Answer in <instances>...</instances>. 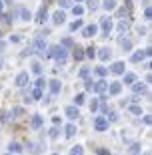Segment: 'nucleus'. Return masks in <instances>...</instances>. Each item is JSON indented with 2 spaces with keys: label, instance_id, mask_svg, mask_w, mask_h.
Listing matches in <instances>:
<instances>
[{
  "label": "nucleus",
  "instance_id": "obj_1",
  "mask_svg": "<svg viewBox=\"0 0 152 155\" xmlns=\"http://www.w3.org/2000/svg\"><path fill=\"white\" fill-rule=\"evenodd\" d=\"M46 57L48 58H56L58 64H64L66 58H68V52H66V48H62L60 45H54V46H50V48L46 51Z\"/></svg>",
  "mask_w": 152,
  "mask_h": 155
},
{
  "label": "nucleus",
  "instance_id": "obj_2",
  "mask_svg": "<svg viewBox=\"0 0 152 155\" xmlns=\"http://www.w3.org/2000/svg\"><path fill=\"white\" fill-rule=\"evenodd\" d=\"M30 46H32L34 52H38L40 57L46 58V51H48V48H46V42H44V38H42V36H34V40L30 42Z\"/></svg>",
  "mask_w": 152,
  "mask_h": 155
},
{
  "label": "nucleus",
  "instance_id": "obj_3",
  "mask_svg": "<svg viewBox=\"0 0 152 155\" xmlns=\"http://www.w3.org/2000/svg\"><path fill=\"white\" fill-rule=\"evenodd\" d=\"M100 26H102V35L108 36V35H110V30H112V20H110L108 16L100 18Z\"/></svg>",
  "mask_w": 152,
  "mask_h": 155
},
{
  "label": "nucleus",
  "instance_id": "obj_4",
  "mask_svg": "<svg viewBox=\"0 0 152 155\" xmlns=\"http://www.w3.org/2000/svg\"><path fill=\"white\" fill-rule=\"evenodd\" d=\"M146 57H150V48H146V51H136L132 57H130V61L132 63H140V61H144Z\"/></svg>",
  "mask_w": 152,
  "mask_h": 155
},
{
  "label": "nucleus",
  "instance_id": "obj_5",
  "mask_svg": "<svg viewBox=\"0 0 152 155\" xmlns=\"http://www.w3.org/2000/svg\"><path fill=\"white\" fill-rule=\"evenodd\" d=\"M94 129H96V131H106V129H108L106 117H96V119H94Z\"/></svg>",
  "mask_w": 152,
  "mask_h": 155
},
{
  "label": "nucleus",
  "instance_id": "obj_6",
  "mask_svg": "<svg viewBox=\"0 0 152 155\" xmlns=\"http://www.w3.org/2000/svg\"><path fill=\"white\" fill-rule=\"evenodd\" d=\"M106 89H108V83L104 79L92 83V91H94V93H106Z\"/></svg>",
  "mask_w": 152,
  "mask_h": 155
},
{
  "label": "nucleus",
  "instance_id": "obj_7",
  "mask_svg": "<svg viewBox=\"0 0 152 155\" xmlns=\"http://www.w3.org/2000/svg\"><path fill=\"white\" fill-rule=\"evenodd\" d=\"M46 18H48V10H46V6H40L38 12H36V22H46Z\"/></svg>",
  "mask_w": 152,
  "mask_h": 155
},
{
  "label": "nucleus",
  "instance_id": "obj_8",
  "mask_svg": "<svg viewBox=\"0 0 152 155\" xmlns=\"http://www.w3.org/2000/svg\"><path fill=\"white\" fill-rule=\"evenodd\" d=\"M132 91H134V95L138 97V95H144V93L148 91V87L144 85V83H132Z\"/></svg>",
  "mask_w": 152,
  "mask_h": 155
},
{
  "label": "nucleus",
  "instance_id": "obj_9",
  "mask_svg": "<svg viewBox=\"0 0 152 155\" xmlns=\"http://www.w3.org/2000/svg\"><path fill=\"white\" fill-rule=\"evenodd\" d=\"M64 115H66L68 119H78L80 111H78V107H66V109H64Z\"/></svg>",
  "mask_w": 152,
  "mask_h": 155
},
{
  "label": "nucleus",
  "instance_id": "obj_10",
  "mask_svg": "<svg viewBox=\"0 0 152 155\" xmlns=\"http://www.w3.org/2000/svg\"><path fill=\"white\" fill-rule=\"evenodd\" d=\"M96 32H98V26H96V24H88V26L82 30V36L90 38V36H96Z\"/></svg>",
  "mask_w": 152,
  "mask_h": 155
},
{
  "label": "nucleus",
  "instance_id": "obj_11",
  "mask_svg": "<svg viewBox=\"0 0 152 155\" xmlns=\"http://www.w3.org/2000/svg\"><path fill=\"white\" fill-rule=\"evenodd\" d=\"M14 85L20 87V89H22V87H26V85H28V75H26V73H20V75L16 77V81H14Z\"/></svg>",
  "mask_w": 152,
  "mask_h": 155
},
{
  "label": "nucleus",
  "instance_id": "obj_12",
  "mask_svg": "<svg viewBox=\"0 0 152 155\" xmlns=\"http://www.w3.org/2000/svg\"><path fill=\"white\" fill-rule=\"evenodd\" d=\"M52 20H54V24H64V20H66L64 10H56L54 14H52Z\"/></svg>",
  "mask_w": 152,
  "mask_h": 155
},
{
  "label": "nucleus",
  "instance_id": "obj_13",
  "mask_svg": "<svg viewBox=\"0 0 152 155\" xmlns=\"http://www.w3.org/2000/svg\"><path fill=\"white\" fill-rule=\"evenodd\" d=\"M110 57H112V51H110L108 46H102L100 51H98V58H100V61H108Z\"/></svg>",
  "mask_w": 152,
  "mask_h": 155
},
{
  "label": "nucleus",
  "instance_id": "obj_14",
  "mask_svg": "<svg viewBox=\"0 0 152 155\" xmlns=\"http://www.w3.org/2000/svg\"><path fill=\"white\" fill-rule=\"evenodd\" d=\"M48 85H50V93H52V95H58V93H60V89H62L60 81H56V79H52Z\"/></svg>",
  "mask_w": 152,
  "mask_h": 155
},
{
  "label": "nucleus",
  "instance_id": "obj_15",
  "mask_svg": "<svg viewBox=\"0 0 152 155\" xmlns=\"http://www.w3.org/2000/svg\"><path fill=\"white\" fill-rule=\"evenodd\" d=\"M110 71H112V75H124V63H114L112 67H110Z\"/></svg>",
  "mask_w": 152,
  "mask_h": 155
},
{
  "label": "nucleus",
  "instance_id": "obj_16",
  "mask_svg": "<svg viewBox=\"0 0 152 155\" xmlns=\"http://www.w3.org/2000/svg\"><path fill=\"white\" fill-rule=\"evenodd\" d=\"M110 95H120V91H122V85L120 83H110V87L106 89Z\"/></svg>",
  "mask_w": 152,
  "mask_h": 155
},
{
  "label": "nucleus",
  "instance_id": "obj_17",
  "mask_svg": "<svg viewBox=\"0 0 152 155\" xmlns=\"http://www.w3.org/2000/svg\"><path fill=\"white\" fill-rule=\"evenodd\" d=\"M128 28H130V18H124V20L118 22V32H120V35H124Z\"/></svg>",
  "mask_w": 152,
  "mask_h": 155
},
{
  "label": "nucleus",
  "instance_id": "obj_18",
  "mask_svg": "<svg viewBox=\"0 0 152 155\" xmlns=\"http://www.w3.org/2000/svg\"><path fill=\"white\" fill-rule=\"evenodd\" d=\"M30 127H32V129H40V127H42V117H40V115H32V119H30Z\"/></svg>",
  "mask_w": 152,
  "mask_h": 155
},
{
  "label": "nucleus",
  "instance_id": "obj_19",
  "mask_svg": "<svg viewBox=\"0 0 152 155\" xmlns=\"http://www.w3.org/2000/svg\"><path fill=\"white\" fill-rule=\"evenodd\" d=\"M64 133H66V137H74V135H76V127H74L72 123H68V125L64 127Z\"/></svg>",
  "mask_w": 152,
  "mask_h": 155
},
{
  "label": "nucleus",
  "instance_id": "obj_20",
  "mask_svg": "<svg viewBox=\"0 0 152 155\" xmlns=\"http://www.w3.org/2000/svg\"><path fill=\"white\" fill-rule=\"evenodd\" d=\"M8 149H10V151H12V155H14V153H20V151H22V145H20V143H16V141H10Z\"/></svg>",
  "mask_w": 152,
  "mask_h": 155
},
{
  "label": "nucleus",
  "instance_id": "obj_21",
  "mask_svg": "<svg viewBox=\"0 0 152 155\" xmlns=\"http://www.w3.org/2000/svg\"><path fill=\"white\" fill-rule=\"evenodd\" d=\"M132 83H136V77L132 73H124V85H132Z\"/></svg>",
  "mask_w": 152,
  "mask_h": 155
},
{
  "label": "nucleus",
  "instance_id": "obj_22",
  "mask_svg": "<svg viewBox=\"0 0 152 155\" xmlns=\"http://www.w3.org/2000/svg\"><path fill=\"white\" fill-rule=\"evenodd\" d=\"M120 46H122L124 51H130V48H132V40L130 38H120Z\"/></svg>",
  "mask_w": 152,
  "mask_h": 155
},
{
  "label": "nucleus",
  "instance_id": "obj_23",
  "mask_svg": "<svg viewBox=\"0 0 152 155\" xmlns=\"http://www.w3.org/2000/svg\"><path fill=\"white\" fill-rule=\"evenodd\" d=\"M70 155H84V147L82 145H74L70 149Z\"/></svg>",
  "mask_w": 152,
  "mask_h": 155
},
{
  "label": "nucleus",
  "instance_id": "obj_24",
  "mask_svg": "<svg viewBox=\"0 0 152 155\" xmlns=\"http://www.w3.org/2000/svg\"><path fill=\"white\" fill-rule=\"evenodd\" d=\"M138 153H140V145L132 143V145H130V149H128V155H138Z\"/></svg>",
  "mask_w": 152,
  "mask_h": 155
},
{
  "label": "nucleus",
  "instance_id": "obj_25",
  "mask_svg": "<svg viewBox=\"0 0 152 155\" xmlns=\"http://www.w3.org/2000/svg\"><path fill=\"white\" fill-rule=\"evenodd\" d=\"M74 58H76V61H82V58H84V51H82L80 46L74 48Z\"/></svg>",
  "mask_w": 152,
  "mask_h": 155
},
{
  "label": "nucleus",
  "instance_id": "obj_26",
  "mask_svg": "<svg viewBox=\"0 0 152 155\" xmlns=\"http://www.w3.org/2000/svg\"><path fill=\"white\" fill-rule=\"evenodd\" d=\"M104 8H106V10H114V8H116V0H104Z\"/></svg>",
  "mask_w": 152,
  "mask_h": 155
},
{
  "label": "nucleus",
  "instance_id": "obj_27",
  "mask_svg": "<svg viewBox=\"0 0 152 155\" xmlns=\"http://www.w3.org/2000/svg\"><path fill=\"white\" fill-rule=\"evenodd\" d=\"M0 18H2V22L10 24L12 22V12H2V14H0Z\"/></svg>",
  "mask_w": 152,
  "mask_h": 155
},
{
  "label": "nucleus",
  "instance_id": "obj_28",
  "mask_svg": "<svg viewBox=\"0 0 152 155\" xmlns=\"http://www.w3.org/2000/svg\"><path fill=\"white\" fill-rule=\"evenodd\" d=\"M96 75L100 77V79H104V77L108 75V69L106 67H96Z\"/></svg>",
  "mask_w": 152,
  "mask_h": 155
},
{
  "label": "nucleus",
  "instance_id": "obj_29",
  "mask_svg": "<svg viewBox=\"0 0 152 155\" xmlns=\"http://www.w3.org/2000/svg\"><path fill=\"white\" fill-rule=\"evenodd\" d=\"M98 109H100V99H92V103H90V111H92V113H96Z\"/></svg>",
  "mask_w": 152,
  "mask_h": 155
},
{
  "label": "nucleus",
  "instance_id": "obj_30",
  "mask_svg": "<svg viewBox=\"0 0 152 155\" xmlns=\"http://www.w3.org/2000/svg\"><path fill=\"white\" fill-rule=\"evenodd\" d=\"M30 99H34V101H38V99H42V91H40V89H34V91L30 93Z\"/></svg>",
  "mask_w": 152,
  "mask_h": 155
},
{
  "label": "nucleus",
  "instance_id": "obj_31",
  "mask_svg": "<svg viewBox=\"0 0 152 155\" xmlns=\"http://www.w3.org/2000/svg\"><path fill=\"white\" fill-rule=\"evenodd\" d=\"M74 107H80V105L84 103V95H82V93H78V95H76V97H74Z\"/></svg>",
  "mask_w": 152,
  "mask_h": 155
},
{
  "label": "nucleus",
  "instance_id": "obj_32",
  "mask_svg": "<svg viewBox=\"0 0 152 155\" xmlns=\"http://www.w3.org/2000/svg\"><path fill=\"white\" fill-rule=\"evenodd\" d=\"M128 109H130V113H134V115H142V107H138V105H130Z\"/></svg>",
  "mask_w": 152,
  "mask_h": 155
},
{
  "label": "nucleus",
  "instance_id": "obj_33",
  "mask_svg": "<svg viewBox=\"0 0 152 155\" xmlns=\"http://www.w3.org/2000/svg\"><path fill=\"white\" fill-rule=\"evenodd\" d=\"M88 75H90V69H88V67L80 69V73H78V77H80V79H88Z\"/></svg>",
  "mask_w": 152,
  "mask_h": 155
},
{
  "label": "nucleus",
  "instance_id": "obj_34",
  "mask_svg": "<svg viewBox=\"0 0 152 155\" xmlns=\"http://www.w3.org/2000/svg\"><path fill=\"white\" fill-rule=\"evenodd\" d=\"M106 121H108V123H110V121H118V113H116V111H108Z\"/></svg>",
  "mask_w": 152,
  "mask_h": 155
},
{
  "label": "nucleus",
  "instance_id": "obj_35",
  "mask_svg": "<svg viewBox=\"0 0 152 155\" xmlns=\"http://www.w3.org/2000/svg\"><path fill=\"white\" fill-rule=\"evenodd\" d=\"M62 48H66V46H74V40L72 38H70V36H66V38H64V40H62Z\"/></svg>",
  "mask_w": 152,
  "mask_h": 155
},
{
  "label": "nucleus",
  "instance_id": "obj_36",
  "mask_svg": "<svg viewBox=\"0 0 152 155\" xmlns=\"http://www.w3.org/2000/svg\"><path fill=\"white\" fill-rule=\"evenodd\" d=\"M58 133H60V131H58V127H52L50 131H48V137H50V139H56Z\"/></svg>",
  "mask_w": 152,
  "mask_h": 155
},
{
  "label": "nucleus",
  "instance_id": "obj_37",
  "mask_svg": "<svg viewBox=\"0 0 152 155\" xmlns=\"http://www.w3.org/2000/svg\"><path fill=\"white\" fill-rule=\"evenodd\" d=\"M70 2H72V0H58V4H60V10H62V8H70V6H72Z\"/></svg>",
  "mask_w": 152,
  "mask_h": 155
},
{
  "label": "nucleus",
  "instance_id": "obj_38",
  "mask_svg": "<svg viewBox=\"0 0 152 155\" xmlns=\"http://www.w3.org/2000/svg\"><path fill=\"white\" fill-rule=\"evenodd\" d=\"M80 26H82V20H80V18H78V20H74V22L70 24V30H78Z\"/></svg>",
  "mask_w": 152,
  "mask_h": 155
},
{
  "label": "nucleus",
  "instance_id": "obj_39",
  "mask_svg": "<svg viewBox=\"0 0 152 155\" xmlns=\"http://www.w3.org/2000/svg\"><path fill=\"white\" fill-rule=\"evenodd\" d=\"M32 73L34 75H40V73H42V67H40L38 63H32Z\"/></svg>",
  "mask_w": 152,
  "mask_h": 155
},
{
  "label": "nucleus",
  "instance_id": "obj_40",
  "mask_svg": "<svg viewBox=\"0 0 152 155\" xmlns=\"http://www.w3.org/2000/svg\"><path fill=\"white\" fill-rule=\"evenodd\" d=\"M72 12L76 14V16H82V14H84V8H82V6H74Z\"/></svg>",
  "mask_w": 152,
  "mask_h": 155
},
{
  "label": "nucleus",
  "instance_id": "obj_41",
  "mask_svg": "<svg viewBox=\"0 0 152 155\" xmlns=\"http://www.w3.org/2000/svg\"><path fill=\"white\" fill-rule=\"evenodd\" d=\"M22 113H24V111H22V107H14V109L10 111V115H12V117H14V115L18 117V115H22Z\"/></svg>",
  "mask_w": 152,
  "mask_h": 155
},
{
  "label": "nucleus",
  "instance_id": "obj_42",
  "mask_svg": "<svg viewBox=\"0 0 152 155\" xmlns=\"http://www.w3.org/2000/svg\"><path fill=\"white\" fill-rule=\"evenodd\" d=\"M86 2H88V8H90V10H96V8H98V0H86Z\"/></svg>",
  "mask_w": 152,
  "mask_h": 155
},
{
  "label": "nucleus",
  "instance_id": "obj_43",
  "mask_svg": "<svg viewBox=\"0 0 152 155\" xmlns=\"http://www.w3.org/2000/svg\"><path fill=\"white\" fill-rule=\"evenodd\" d=\"M30 54H34V51H32V46H26V48H24V51H22V57H30Z\"/></svg>",
  "mask_w": 152,
  "mask_h": 155
},
{
  "label": "nucleus",
  "instance_id": "obj_44",
  "mask_svg": "<svg viewBox=\"0 0 152 155\" xmlns=\"http://www.w3.org/2000/svg\"><path fill=\"white\" fill-rule=\"evenodd\" d=\"M20 14H22V20H30V12L26 8H20Z\"/></svg>",
  "mask_w": 152,
  "mask_h": 155
},
{
  "label": "nucleus",
  "instance_id": "obj_45",
  "mask_svg": "<svg viewBox=\"0 0 152 155\" xmlns=\"http://www.w3.org/2000/svg\"><path fill=\"white\" fill-rule=\"evenodd\" d=\"M44 85H46V81L42 79V77H40V79L36 81V89H40V91H42V89H44Z\"/></svg>",
  "mask_w": 152,
  "mask_h": 155
},
{
  "label": "nucleus",
  "instance_id": "obj_46",
  "mask_svg": "<svg viewBox=\"0 0 152 155\" xmlns=\"http://www.w3.org/2000/svg\"><path fill=\"white\" fill-rule=\"evenodd\" d=\"M94 54H96L94 46H90V48H88V51H86V54H84V57H88V58H94Z\"/></svg>",
  "mask_w": 152,
  "mask_h": 155
},
{
  "label": "nucleus",
  "instance_id": "obj_47",
  "mask_svg": "<svg viewBox=\"0 0 152 155\" xmlns=\"http://www.w3.org/2000/svg\"><path fill=\"white\" fill-rule=\"evenodd\" d=\"M150 16H152V12H150V6H146V10H144V18H146V20H150Z\"/></svg>",
  "mask_w": 152,
  "mask_h": 155
},
{
  "label": "nucleus",
  "instance_id": "obj_48",
  "mask_svg": "<svg viewBox=\"0 0 152 155\" xmlns=\"http://www.w3.org/2000/svg\"><path fill=\"white\" fill-rule=\"evenodd\" d=\"M10 42H20V36H18V35H12L10 36Z\"/></svg>",
  "mask_w": 152,
  "mask_h": 155
},
{
  "label": "nucleus",
  "instance_id": "obj_49",
  "mask_svg": "<svg viewBox=\"0 0 152 155\" xmlns=\"http://www.w3.org/2000/svg\"><path fill=\"white\" fill-rule=\"evenodd\" d=\"M96 153H98V155H110V151H106V149H102V147H100V149L96 151Z\"/></svg>",
  "mask_w": 152,
  "mask_h": 155
},
{
  "label": "nucleus",
  "instance_id": "obj_50",
  "mask_svg": "<svg viewBox=\"0 0 152 155\" xmlns=\"http://www.w3.org/2000/svg\"><path fill=\"white\" fill-rule=\"evenodd\" d=\"M86 89H88V91H92V81L90 79H86Z\"/></svg>",
  "mask_w": 152,
  "mask_h": 155
},
{
  "label": "nucleus",
  "instance_id": "obj_51",
  "mask_svg": "<svg viewBox=\"0 0 152 155\" xmlns=\"http://www.w3.org/2000/svg\"><path fill=\"white\" fill-rule=\"evenodd\" d=\"M8 119H10V113H6V111H4V113H2V121H8Z\"/></svg>",
  "mask_w": 152,
  "mask_h": 155
},
{
  "label": "nucleus",
  "instance_id": "obj_52",
  "mask_svg": "<svg viewBox=\"0 0 152 155\" xmlns=\"http://www.w3.org/2000/svg\"><path fill=\"white\" fill-rule=\"evenodd\" d=\"M6 48V42H2V40H0V51H4Z\"/></svg>",
  "mask_w": 152,
  "mask_h": 155
},
{
  "label": "nucleus",
  "instance_id": "obj_53",
  "mask_svg": "<svg viewBox=\"0 0 152 155\" xmlns=\"http://www.w3.org/2000/svg\"><path fill=\"white\" fill-rule=\"evenodd\" d=\"M0 14H2V0H0Z\"/></svg>",
  "mask_w": 152,
  "mask_h": 155
},
{
  "label": "nucleus",
  "instance_id": "obj_54",
  "mask_svg": "<svg viewBox=\"0 0 152 155\" xmlns=\"http://www.w3.org/2000/svg\"><path fill=\"white\" fill-rule=\"evenodd\" d=\"M0 38H2V30H0Z\"/></svg>",
  "mask_w": 152,
  "mask_h": 155
},
{
  "label": "nucleus",
  "instance_id": "obj_55",
  "mask_svg": "<svg viewBox=\"0 0 152 155\" xmlns=\"http://www.w3.org/2000/svg\"><path fill=\"white\" fill-rule=\"evenodd\" d=\"M0 67H2V58H0Z\"/></svg>",
  "mask_w": 152,
  "mask_h": 155
},
{
  "label": "nucleus",
  "instance_id": "obj_56",
  "mask_svg": "<svg viewBox=\"0 0 152 155\" xmlns=\"http://www.w3.org/2000/svg\"><path fill=\"white\" fill-rule=\"evenodd\" d=\"M6 2H12V0H6Z\"/></svg>",
  "mask_w": 152,
  "mask_h": 155
},
{
  "label": "nucleus",
  "instance_id": "obj_57",
  "mask_svg": "<svg viewBox=\"0 0 152 155\" xmlns=\"http://www.w3.org/2000/svg\"><path fill=\"white\" fill-rule=\"evenodd\" d=\"M144 155H150V153H144Z\"/></svg>",
  "mask_w": 152,
  "mask_h": 155
},
{
  "label": "nucleus",
  "instance_id": "obj_58",
  "mask_svg": "<svg viewBox=\"0 0 152 155\" xmlns=\"http://www.w3.org/2000/svg\"><path fill=\"white\" fill-rule=\"evenodd\" d=\"M78 2H82V0H78Z\"/></svg>",
  "mask_w": 152,
  "mask_h": 155
},
{
  "label": "nucleus",
  "instance_id": "obj_59",
  "mask_svg": "<svg viewBox=\"0 0 152 155\" xmlns=\"http://www.w3.org/2000/svg\"><path fill=\"white\" fill-rule=\"evenodd\" d=\"M6 155H10V153H6Z\"/></svg>",
  "mask_w": 152,
  "mask_h": 155
}]
</instances>
